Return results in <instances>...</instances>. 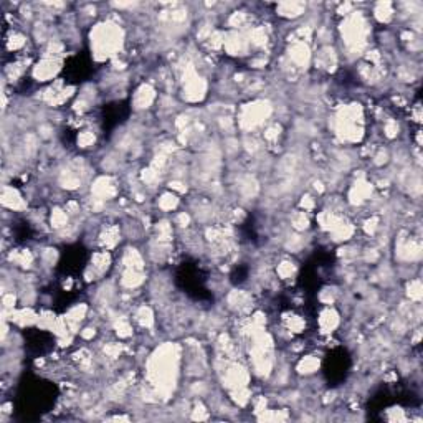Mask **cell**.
Wrapping results in <instances>:
<instances>
[{
	"instance_id": "7a4b0ae2",
	"label": "cell",
	"mask_w": 423,
	"mask_h": 423,
	"mask_svg": "<svg viewBox=\"0 0 423 423\" xmlns=\"http://www.w3.org/2000/svg\"><path fill=\"white\" fill-rule=\"evenodd\" d=\"M154 98H156V91L149 85H142L134 95V105L139 109H144V107H149V105L154 101Z\"/></svg>"
},
{
	"instance_id": "6da1fadb",
	"label": "cell",
	"mask_w": 423,
	"mask_h": 423,
	"mask_svg": "<svg viewBox=\"0 0 423 423\" xmlns=\"http://www.w3.org/2000/svg\"><path fill=\"white\" fill-rule=\"evenodd\" d=\"M60 70V60L55 56H48L43 58L40 63L33 68V76L38 81H48L56 75V71Z\"/></svg>"
},
{
	"instance_id": "3957f363",
	"label": "cell",
	"mask_w": 423,
	"mask_h": 423,
	"mask_svg": "<svg viewBox=\"0 0 423 423\" xmlns=\"http://www.w3.org/2000/svg\"><path fill=\"white\" fill-rule=\"evenodd\" d=\"M177 204H179V197H177V195H175V194H172V192L162 194V195H161V199H159V202H157L159 209L164 210V212H170V210H174L175 207H177Z\"/></svg>"
},
{
	"instance_id": "5b68a950",
	"label": "cell",
	"mask_w": 423,
	"mask_h": 423,
	"mask_svg": "<svg viewBox=\"0 0 423 423\" xmlns=\"http://www.w3.org/2000/svg\"><path fill=\"white\" fill-rule=\"evenodd\" d=\"M159 362H161L162 367H169V365H174L172 360H170V359H169V360H164V357H159ZM156 369H157V370H156L157 379H159V377H162V379L166 377V370H159V367H156Z\"/></svg>"
},
{
	"instance_id": "277c9868",
	"label": "cell",
	"mask_w": 423,
	"mask_h": 423,
	"mask_svg": "<svg viewBox=\"0 0 423 423\" xmlns=\"http://www.w3.org/2000/svg\"><path fill=\"white\" fill-rule=\"evenodd\" d=\"M317 369H319V360L314 359V357H311V355H309V357L301 359V362H299V367H298L299 372H303L304 375L314 374Z\"/></svg>"
}]
</instances>
